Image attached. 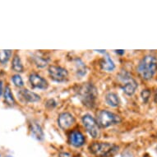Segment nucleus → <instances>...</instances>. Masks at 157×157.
Here are the masks:
<instances>
[{
  "instance_id": "nucleus-1",
  "label": "nucleus",
  "mask_w": 157,
  "mask_h": 157,
  "mask_svg": "<svg viewBox=\"0 0 157 157\" xmlns=\"http://www.w3.org/2000/svg\"><path fill=\"white\" fill-rule=\"evenodd\" d=\"M137 72L145 80H151L157 72V60L153 55L148 54L142 59L136 67Z\"/></svg>"
},
{
  "instance_id": "nucleus-2",
  "label": "nucleus",
  "mask_w": 157,
  "mask_h": 157,
  "mask_svg": "<svg viewBox=\"0 0 157 157\" xmlns=\"http://www.w3.org/2000/svg\"><path fill=\"white\" fill-rule=\"evenodd\" d=\"M78 95L83 105L88 108H93L95 105L98 92L91 83H84L78 90Z\"/></svg>"
},
{
  "instance_id": "nucleus-3",
  "label": "nucleus",
  "mask_w": 157,
  "mask_h": 157,
  "mask_svg": "<svg viewBox=\"0 0 157 157\" xmlns=\"http://www.w3.org/2000/svg\"><path fill=\"white\" fill-rule=\"evenodd\" d=\"M119 149V147L108 142H94L90 147L91 153L98 157H109Z\"/></svg>"
},
{
  "instance_id": "nucleus-4",
  "label": "nucleus",
  "mask_w": 157,
  "mask_h": 157,
  "mask_svg": "<svg viewBox=\"0 0 157 157\" xmlns=\"http://www.w3.org/2000/svg\"><path fill=\"white\" fill-rule=\"evenodd\" d=\"M121 122L120 116L108 110H101L97 113V123L101 128H108L112 125L119 124Z\"/></svg>"
},
{
  "instance_id": "nucleus-5",
  "label": "nucleus",
  "mask_w": 157,
  "mask_h": 157,
  "mask_svg": "<svg viewBox=\"0 0 157 157\" xmlns=\"http://www.w3.org/2000/svg\"><path fill=\"white\" fill-rule=\"evenodd\" d=\"M121 82V87L124 92L128 95H132L138 87L136 81L126 71H122L118 76Z\"/></svg>"
},
{
  "instance_id": "nucleus-6",
  "label": "nucleus",
  "mask_w": 157,
  "mask_h": 157,
  "mask_svg": "<svg viewBox=\"0 0 157 157\" xmlns=\"http://www.w3.org/2000/svg\"><path fill=\"white\" fill-rule=\"evenodd\" d=\"M83 126L85 127L87 132L92 136L93 138H96L100 135V128L97 121L90 114H85L82 117Z\"/></svg>"
},
{
  "instance_id": "nucleus-7",
  "label": "nucleus",
  "mask_w": 157,
  "mask_h": 157,
  "mask_svg": "<svg viewBox=\"0 0 157 157\" xmlns=\"http://www.w3.org/2000/svg\"><path fill=\"white\" fill-rule=\"evenodd\" d=\"M49 74L52 80L57 82H63L68 77V72L65 68L59 66H50L49 67Z\"/></svg>"
},
{
  "instance_id": "nucleus-8",
  "label": "nucleus",
  "mask_w": 157,
  "mask_h": 157,
  "mask_svg": "<svg viewBox=\"0 0 157 157\" xmlns=\"http://www.w3.org/2000/svg\"><path fill=\"white\" fill-rule=\"evenodd\" d=\"M75 124V118L72 114L67 112L60 113L58 119V124L63 130H67Z\"/></svg>"
},
{
  "instance_id": "nucleus-9",
  "label": "nucleus",
  "mask_w": 157,
  "mask_h": 157,
  "mask_svg": "<svg viewBox=\"0 0 157 157\" xmlns=\"http://www.w3.org/2000/svg\"><path fill=\"white\" fill-rule=\"evenodd\" d=\"M29 82L31 83V86L32 88L45 90L49 86L48 82L44 78L40 77V75L36 74V73H32V74L30 75Z\"/></svg>"
},
{
  "instance_id": "nucleus-10",
  "label": "nucleus",
  "mask_w": 157,
  "mask_h": 157,
  "mask_svg": "<svg viewBox=\"0 0 157 157\" xmlns=\"http://www.w3.org/2000/svg\"><path fill=\"white\" fill-rule=\"evenodd\" d=\"M70 144L76 147H80L85 143V137L79 131H73L69 136Z\"/></svg>"
},
{
  "instance_id": "nucleus-11",
  "label": "nucleus",
  "mask_w": 157,
  "mask_h": 157,
  "mask_svg": "<svg viewBox=\"0 0 157 157\" xmlns=\"http://www.w3.org/2000/svg\"><path fill=\"white\" fill-rule=\"evenodd\" d=\"M30 131L32 136L36 139L41 141L44 138V132L42 130V128L36 122H31L30 124Z\"/></svg>"
},
{
  "instance_id": "nucleus-12",
  "label": "nucleus",
  "mask_w": 157,
  "mask_h": 157,
  "mask_svg": "<svg viewBox=\"0 0 157 157\" xmlns=\"http://www.w3.org/2000/svg\"><path fill=\"white\" fill-rule=\"evenodd\" d=\"M20 95L27 102H37L40 100V96L36 93L32 92L27 89H23L20 91Z\"/></svg>"
},
{
  "instance_id": "nucleus-13",
  "label": "nucleus",
  "mask_w": 157,
  "mask_h": 157,
  "mask_svg": "<svg viewBox=\"0 0 157 157\" xmlns=\"http://www.w3.org/2000/svg\"><path fill=\"white\" fill-rule=\"evenodd\" d=\"M101 68L107 72H112L115 68V64L109 54H105V56L102 59L101 62Z\"/></svg>"
},
{
  "instance_id": "nucleus-14",
  "label": "nucleus",
  "mask_w": 157,
  "mask_h": 157,
  "mask_svg": "<svg viewBox=\"0 0 157 157\" xmlns=\"http://www.w3.org/2000/svg\"><path fill=\"white\" fill-rule=\"evenodd\" d=\"M106 103L111 107H118L119 105V96L116 95L115 93H108L105 96Z\"/></svg>"
},
{
  "instance_id": "nucleus-15",
  "label": "nucleus",
  "mask_w": 157,
  "mask_h": 157,
  "mask_svg": "<svg viewBox=\"0 0 157 157\" xmlns=\"http://www.w3.org/2000/svg\"><path fill=\"white\" fill-rule=\"evenodd\" d=\"M12 67H13V69L14 70L15 72H23V65H22V63H21L20 57L18 56L17 54H16L15 56L13 57Z\"/></svg>"
},
{
  "instance_id": "nucleus-16",
  "label": "nucleus",
  "mask_w": 157,
  "mask_h": 157,
  "mask_svg": "<svg viewBox=\"0 0 157 157\" xmlns=\"http://www.w3.org/2000/svg\"><path fill=\"white\" fill-rule=\"evenodd\" d=\"M4 100H5L6 103L8 104V105L13 106L15 105V99L13 97L10 87L8 86H6L5 90H4Z\"/></svg>"
},
{
  "instance_id": "nucleus-17",
  "label": "nucleus",
  "mask_w": 157,
  "mask_h": 157,
  "mask_svg": "<svg viewBox=\"0 0 157 157\" xmlns=\"http://www.w3.org/2000/svg\"><path fill=\"white\" fill-rule=\"evenodd\" d=\"M12 55V50H0V63H6Z\"/></svg>"
},
{
  "instance_id": "nucleus-18",
  "label": "nucleus",
  "mask_w": 157,
  "mask_h": 157,
  "mask_svg": "<svg viewBox=\"0 0 157 157\" xmlns=\"http://www.w3.org/2000/svg\"><path fill=\"white\" fill-rule=\"evenodd\" d=\"M76 67H77V75L79 76H84L86 72V69L85 64L83 63L81 60L77 59V63H76Z\"/></svg>"
},
{
  "instance_id": "nucleus-19",
  "label": "nucleus",
  "mask_w": 157,
  "mask_h": 157,
  "mask_svg": "<svg viewBox=\"0 0 157 157\" xmlns=\"http://www.w3.org/2000/svg\"><path fill=\"white\" fill-rule=\"evenodd\" d=\"M35 59V63H36V65L39 67H45L48 63V60L44 58V57L40 56H36L34 58Z\"/></svg>"
},
{
  "instance_id": "nucleus-20",
  "label": "nucleus",
  "mask_w": 157,
  "mask_h": 157,
  "mask_svg": "<svg viewBox=\"0 0 157 157\" xmlns=\"http://www.w3.org/2000/svg\"><path fill=\"white\" fill-rule=\"evenodd\" d=\"M12 80H13V83L15 84L16 86H17V87H21V86H23V80H22V78H21V77L20 75H13V77H12Z\"/></svg>"
},
{
  "instance_id": "nucleus-21",
  "label": "nucleus",
  "mask_w": 157,
  "mask_h": 157,
  "mask_svg": "<svg viewBox=\"0 0 157 157\" xmlns=\"http://www.w3.org/2000/svg\"><path fill=\"white\" fill-rule=\"evenodd\" d=\"M141 96L142 98V101H144L145 103L148 101L150 96H151V91L148 89H146V90H143L141 93Z\"/></svg>"
},
{
  "instance_id": "nucleus-22",
  "label": "nucleus",
  "mask_w": 157,
  "mask_h": 157,
  "mask_svg": "<svg viewBox=\"0 0 157 157\" xmlns=\"http://www.w3.org/2000/svg\"><path fill=\"white\" fill-rule=\"evenodd\" d=\"M121 157H134V155H132V153H131V152L125 151L121 155Z\"/></svg>"
},
{
  "instance_id": "nucleus-23",
  "label": "nucleus",
  "mask_w": 157,
  "mask_h": 157,
  "mask_svg": "<svg viewBox=\"0 0 157 157\" xmlns=\"http://www.w3.org/2000/svg\"><path fill=\"white\" fill-rule=\"evenodd\" d=\"M59 157H72V155L67 152H60Z\"/></svg>"
},
{
  "instance_id": "nucleus-24",
  "label": "nucleus",
  "mask_w": 157,
  "mask_h": 157,
  "mask_svg": "<svg viewBox=\"0 0 157 157\" xmlns=\"http://www.w3.org/2000/svg\"><path fill=\"white\" fill-rule=\"evenodd\" d=\"M115 52L117 53V54H124V50H115Z\"/></svg>"
},
{
  "instance_id": "nucleus-25",
  "label": "nucleus",
  "mask_w": 157,
  "mask_h": 157,
  "mask_svg": "<svg viewBox=\"0 0 157 157\" xmlns=\"http://www.w3.org/2000/svg\"><path fill=\"white\" fill-rule=\"evenodd\" d=\"M2 95V82L0 81V95Z\"/></svg>"
},
{
  "instance_id": "nucleus-26",
  "label": "nucleus",
  "mask_w": 157,
  "mask_h": 157,
  "mask_svg": "<svg viewBox=\"0 0 157 157\" xmlns=\"http://www.w3.org/2000/svg\"><path fill=\"white\" fill-rule=\"evenodd\" d=\"M155 101H157V90H156V92H155Z\"/></svg>"
},
{
  "instance_id": "nucleus-27",
  "label": "nucleus",
  "mask_w": 157,
  "mask_h": 157,
  "mask_svg": "<svg viewBox=\"0 0 157 157\" xmlns=\"http://www.w3.org/2000/svg\"><path fill=\"white\" fill-rule=\"evenodd\" d=\"M156 150H157V148H156Z\"/></svg>"
}]
</instances>
